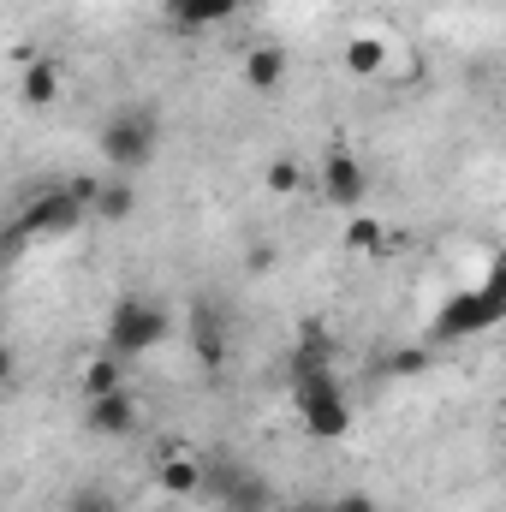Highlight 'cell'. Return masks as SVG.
I'll return each instance as SVG.
<instances>
[{"label": "cell", "mask_w": 506, "mask_h": 512, "mask_svg": "<svg viewBox=\"0 0 506 512\" xmlns=\"http://www.w3.org/2000/svg\"><path fill=\"white\" fill-rule=\"evenodd\" d=\"M292 399H298V417L316 441H346L352 435V399L334 370H316V376H298L292 382Z\"/></svg>", "instance_id": "6da1fadb"}, {"label": "cell", "mask_w": 506, "mask_h": 512, "mask_svg": "<svg viewBox=\"0 0 506 512\" xmlns=\"http://www.w3.org/2000/svg\"><path fill=\"white\" fill-rule=\"evenodd\" d=\"M155 143H161V120L149 108H120L102 126V161L114 173H137V167L155 161Z\"/></svg>", "instance_id": "7a4b0ae2"}, {"label": "cell", "mask_w": 506, "mask_h": 512, "mask_svg": "<svg viewBox=\"0 0 506 512\" xmlns=\"http://www.w3.org/2000/svg\"><path fill=\"white\" fill-rule=\"evenodd\" d=\"M167 334H173V316H167L155 298H120L114 316H108V352H114V358H143V352H155Z\"/></svg>", "instance_id": "3957f363"}, {"label": "cell", "mask_w": 506, "mask_h": 512, "mask_svg": "<svg viewBox=\"0 0 506 512\" xmlns=\"http://www.w3.org/2000/svg\"><path fill=\"white\" fill-rule=\"evenodd\" d=\"M495 316H501V286H495V280H483V286L453 292V298L441 304V316H435V340L483 334V328H495Z\"/></svg>", "instance_id": "277c9868"}, {"label": "cell", "mask_w": 506, "mask_h": 512, "mask_svg": "<svg viewBox=\"0 0 506 512\" xmlns=\"http://www.w3.org/2000/svg\"><path fill=\"white\" fill-rule=\"evenodd\" d=\"M84 221V209L66 197V191H42V197H30L24 203V215L12 221V233H6V245H30V239H48V233H66V227H78Z\"/></svg>", "instance_id": "5b68a950"}, {"label": "cell", "mask_w": 506, "mask_h": 512, "mask_svg": "<svg viewBox=\"0 0 506 512\" xmlns=\"http://www.w3.org/2000/svg\"><path fill=\"white\" fill-rule=\"evenodd\" d=\"M322 197H328L334 209H364V197H370L364 155H352L346 143H334V149L322 155Z\"/></svg>", "instance_id": "8992f818"}, {"label": "cell", "mask_w": 506, "mask_h": 512, "mask_svg": "<svg viewBox=\"0 0 506 512\" xmlns=\"http://www.w3.org/2000/svg\"><path fill=\"white\" fill-rule=\"evenodd\" d=\"M215 495H221V507L227 512H268L274 507V489H268V477H256L245 465H215Z\"/></svg>", "instance_id": "52a82bcc"}, {"label": "cell", "mask_w": 506, "mask_h": 512, "mask_svg": "<svg viewBox=\"0 0 506 512\" xmlns=\"http://www.w3.org/2000/svg\"><path fill=\"white\" fill-rule=\"evenodd\" d=\"M84 429H90V435H108V441H126L131 429H137V399H131V387H114V393H102V399H84Z\"/></svg>", "instance_id": "ba28073f"}, {"label": "cell", "mask_w": 506, "mask_h": 512, "mask_svg": "<svg viewBox=\"0 0 506 512\" xmlns=\"http://www.w3.org/2000/svg\"><path fill=\"white\" fill-rule=\"evenodd\" d=\"M155 483H161V495H173V501H191V495H203V483H209V471L173 441L167 453H161V471H155Z\"/></svg>", "instance_id": "9c48e42d"}, {"label": "cell", "mask_w": 506, "mask_h": 512, "mask_svg": "<svg viewBox=\"0 0 506 512\" xmlns=\"http://www.w3.org/2000/svg\"><path fill=\"white\" fill-rule=\"evenodd\" d=\"M18 96H24V108H54V102H60V60H48V54L24 60Z\"/></svg>", "instance_id": "30bf717a"}, {"label": "cell", "mask_w": 506, "mask_h": 512, "mask_svg": "<svg viewBox=\"0 0 506 512\" xmlns=\"http://www.w3.org/2000/svg\"><path fill=\"white\" fill-rule=\"evenodd\" d=\"M239 6H245V0H167V18H173L185 36H197V30H215V24H227Z\"/></svg>", "instance_id": "8fae6325"}, {"label": "cell", "mask_w": 506, "mask_h": 512, "mask_svg": "<svg viewBox=\"0 0 506 512\" xmlns=\"http://www.w3.org/2000/svg\"><path fill=\"white\" fill-rule=\"evenodd\" d=\"M90 215H96V221H131V215H137V185H131L126 173H108V179L96 185Z\"/></svg>", "instance_id": "7c38bea8"}, {"label": "cell", "mask_w": 506, "mask_h": 512, "mask_svg": "<svg viewBox=\"0 0 506 512\" xmlns=\"http://www.w3.org/2000/svg\"><path fill=\"white\" fill-rule=\"evenodd\" d=\"M245 84H251V90H262V96L286 84V48H280V42H262V48H251V54H245Z\"/></svg>", "instance_id": "4fadbf2b"}, {"label": "cell", "mask_w": 506, "mask_h": 512, "mask_svg": "<svg viewBox=\"0 0 506 512\" xmlns=\"http://www.w3.org/2000/svg\"><path fill=\"white\" fill-rule=\"evenodd\" d=\"M114 387H126V358H114V352H96V358L78 370V399H102V393H114Z\"/></svg>", "instance_id": "5bb4252c"}, {"label": "cell", "mask_w": 506, "mask_h": 512, "mask_svg": "<svg viewBox=\"0 0 506 512\" xmlns=\"http://www.w3.org/2000/svg\"><path fill=\"white\" fill-rule=\"evenodd\" d=\"M346 72L352 78H381L387 72V36L381 30H364V36L346 42Z\"/></svg>", "instance_id": "9a60e30c"}, {"label": "cell", "mask_w": 506, "mask_h": 512, "mask_svg": "<svg viewBox=\"0 0 506 512\" xmlns=\"http://www.w3.org/2000/svg\"><path fill=\"white\" fill-rule=\"evenodd\" d=\"M316 370H334V346H328L322 328H310V334L298 340V352H292V382H298V376H316Z\"/></svg>", "instance_id": "2e32d148"}, {"label": "cell", "mask_w": 506, "mask_h": 512, "mask_svg": "<svg viewBox=\"0 0 506 512\" xmlns=\"http://www.w3.org/2000/svg\"><path fill=\"white\" fill-rule=\"evenodd\" d=\"M387 245V233H381L376 215H364V209H352V221H346V251L352 256H381Z\"/></svg>", "instance_id": "e0dca14e"}, {"label": "cell", "mask_w": 506, "mask_h": 512, "mask_svg": "<svg viewBox=\"0 0 506 512\" xmlns=\"http://www.w3.org/2000/svg\"><path fill=\"white\" fill-rule=\"evenodd\" d=\"M262 185H268L274 197H292V191L304 185V167H298V155H274V161L262 167Z\"/></svg>", "instance_id": "ac0fdd59"}, {"label": "cell", "mask_w": 506, "mask_h": 512, "mask_svg": "<svg viewBox=\"0 0 506 512\" xmlns=\"http://www.w3.org/2000/svg\"><path fill=\"white\" fill-rule=\"evenodd\" d=\"M197 358H203L209 370H215V364L227 358V346H221V334H215V316H209V310L197 316Z\"/></svg>", "instance_id": "d6986e66"}, {"label": "cell", "mask_w": 506, "mask_h": 512, "mask_svg": "<svg viewBox=\"0 0 506 512\" xmlns=\"http://www.w3.org/2000/svg\"><path fill=\"white\" fill-rule=\"evenodd\" d=\"M66 512H120V501L90 483V489H72V495H66Z\"/></svg>", "instance_id": "ffe728a7"}, {"label": "cell", "mask_w": 506, "mask_h": 512, "mask_svg": "<svg viewBox=\"0 0 506 512\" xmlns=\"http://www.w3.org/2000/svg\"><path fill=\"white\" fill-rule=\"evenodd\" d=\"M423 370H429V352H417V346H405V352L387 358V376H423Z\"/></svg>", "instance_id": "44dd1931"}, {"label": "cell", "mask_w": 506, "mask_h": 512, "mask_svg": "<svg viewBox=\"0 0 506 512\" xmlns=\"http://www.w3.org/2000/svg\"><path fill=\"white\" fill-rule=\"evenodd\" d=\"M328 512H381L376 495H364V489H346V495H334L328 501Z\"/></svg>", "instance_id": "7402d4cb"}, {"label": "cell", "mask_w": 506, "mask_h": 512, "mask_svg": "<svg viewBox=\"0 0 506 512\" xmlns=\"http://www.w3.org/2000/svg\"><path fill=\"white\" fill-rule=\"evenodd\" d=\"M12 376H18V352H12V346L0 340V387L12 382Z\"/></svg>", "instance_id": "603a6c76"}, {"label": "cell", "mask_w": 506, "mask_h": 512, "mask_svg": "<svg viewBox=\"0 0 506 512\" xmlns=\"http://www.w3.org/2000/svg\"><path fill=\"white\" fill-rule=\"evenodd\" d=\"M251 268H274V245H256V251H251Z\"/></svg>", "instance_id": "cb8c5ba5"}, {"label": "cell", "mask_w": 506, "mask_h": 512, "mask_svg": "<svg viewBox=\"0 0 506 512\" xmlns=\"http://www.w3.org/2000/svg\"><path fill=\"white\" fill-rule=\"evenodd\" d=\"M286 512H328V501H316V495H310V501H292Z\"/></svg>", "instance_id": "d4e9b609"}]
</instances>
